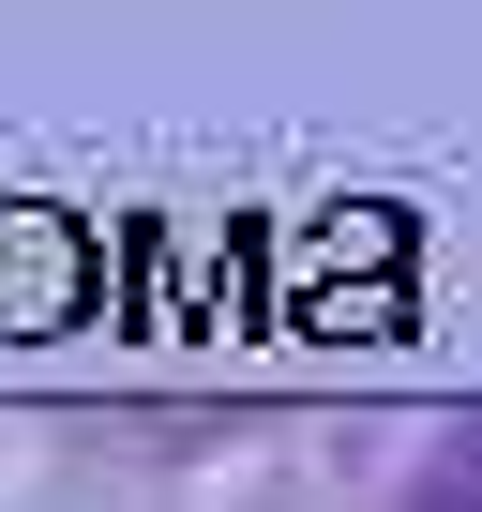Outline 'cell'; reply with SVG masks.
I'll return each mask as SVG.
<instances>
[{"instance_id": "cell-1", "label": "cell", "mask_w": 482, "mask_h": 512, "mask_svg": "<svg viewBox=\"0 0 482 512\" xmlns=\"http://www.w3.org/2000/svg\"><path fill=\"white\" fill-rule=\"evenodd\" d=\"M407 512H482V452H437V467L407 482Z\"/></svg>"}]
</instances>
